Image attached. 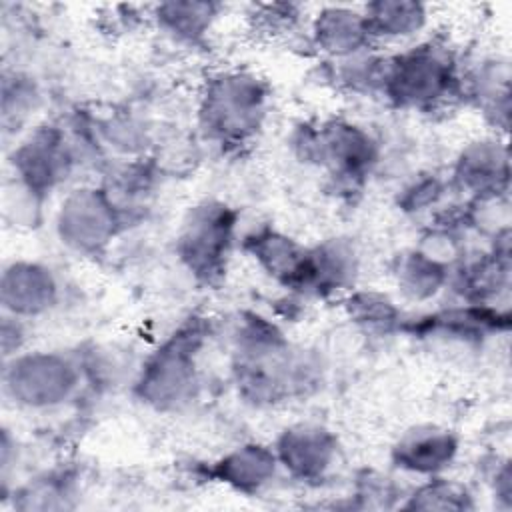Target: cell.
Instances as JSON below:
<instances>
[{
	"instance_id": "cell-4",
	"label": "cell",
	"mask_w": 512,
	"mask_h": 512,
	"mask_svg": "<svg viewBox=\"0 0 512 512\" xmlns=\"http://www.w3.org/2000/svg\"><path fill=\"white\" fill-rule=\"evenodd\" d=\"M234 216L220 204L198 206L180 236V254L192 272L210 280L224 268Z\"/></svg>"
},
{
	"instance_id": "cell-5",
	"label": "cell",
	"mask_w": 512,
	"mask_h": 512,
	"mask_svg": "<svg viewBox=\"0 0 512 512\" xmlns=\"http://www.w3.org/2000/svg\"><path fill=\"white\" fill-rule=\"evenodd\" d=\"M74 384L72 368L56 356H34L14 362L8 386L26 404H52L68 394Z\"/></svg>"
},
{
	"instance_id": "cell-3",
	"label": "cell",
	"mask_w": 512,
	"mask_h": 512,
	"mask_svg": "<svg viewBox=\"0 0 512 512\" xmlns=\"http://www.w3.org/2000/svg\"><path fill=\"white\" fill-rule=\"evenodd\" d=\"M200 332L196 326L184 328L172 336V340L158 350V354L146 366L140 392L142 398L158 406L178 404L190 392L194 384V350L198 348Z\"/></svg>"
},
{
	"instance_id": "cell-7",
	"label": "cell",
	"mask_w": 512,
	"mask_h": 512,
	"mask_svg": "<svg viewBox=\"0 0 512 512\" xmlns=\"http://www.w3.org/2000/svg\"><path fill=\"white\" fill-rule=\"evenodd\" d=\"M16 166L30 190L34 188L40 192L50 188L66 170V154L60 134L56 130L38 132L18 150Z\"/></svg>"
},
{
	"instance_id": "cell-6",
	"label": "cell",
	"mask_w": 512,
	"mask_h": 512,
	"mask_svg": "<svg viewBox=\"0 0 512 512\" xmlns=\"http://www.w3.org/2000/svg\"><path fill=\"white\" fill-rule=\"evenodd\" d=\"M112 210L94 192H80L72 196L66 206H62V238L76 244L78 248L94 246L112 232Z\"/></svg>"
},
{
	"instance_id": "cell-2",
	"label": "cell",
	"mask_w": 512,
	"mask_h": 512,
	"mask_svg": "<svg viewBox=\"0 0 512 512\" xmlns=\"http://www.w3.org/2000/svg\"><path fill=\"white\" fill-rule=\"evenodd\" d=\"M262 90L244 76L218 78L204 98V126L220 142H242L262 116Z\"/></svg>"
},
{
	"instance_id": "cell-9",
	"label": "cell",
	"mask_w": 512,
	"mask_h": 512,
	"mask_svg": "<svg viewBox=\"0 0 512 512\" xmlns=\"http://www.w3.org/2000/svg\"><path fill=\"white\" fill-rule=\"evenodd\" d=\"M2 286L4 304L14 314H34L50 306L54 296V282L50 274L30 264H14L6 270Z\"/></svg>"
},
{
	"instance_id": "cell-10",
	"label": "cell",
	"mask_w": 512,
	"mask_h": 512,
	"mask_svg": "<svg viewBox=\"0 0 512 512\" xmlns=\"http://www.w3.org/2000/svg\"><path fill=\"white\" fill-rule=\"evenodd\" d=\"M456 442L446 432H416L400 442L396 458L400 466L414 472H434L450 462Z\"/></svg>"
},
{
	"instance_id": "cell-8",
	"label": "cell",
	"mask_w": 512,
	"mask_h": 512,
	"mask_svg": "<svg viewBox=\"0 0 512 512\" xmlns=\"http://www.w3.org/2000/svg\"><path fill=\"white\" fill-rule=\"evenodd\" d=\"M334 454L332 438L320 428L286 430L280 440V456L294 474L302 478L320 476Z\"/></svg>"
},
{
	"instance_id": "cell-1",
	"label": "cell",
	"mask_w": 512,
	"mask_h": 512,
	"mask_svg": "<svg viewBox=\"0 0 512 512\" xmlns=\"http://www.w3.org/2000/svg\"><path fill=\"white\" fill-rule=\"evenodd\" d=\"M382 80L386 92L398 104L422 106L450 92L454 62L446 50L426 44L398 56Z\"/></svg>"
},
{
	"instance_id": "cell-16",
	"label": "cell",
	"mask_w": 512,
	"mask_h": 512,
	"mask_svg": "<svg viewBox=\"0 0 512 512\" xmlns=\"http://www.w3.org/2000/svg\"><path fill=\"white\" fill-rule=\"evenodd\" d=\"M440 280H442V268L434 260L422 254H416V258L408 260L404 268V282L408 286L406 290H412L414 296H424L434 292Z\"/></svg>"
},
{
	"instance_id": "cell-17",
	"label": "cell",
	"mask_w": 512,
	"mask_h": 512,
	"mask_svg": "<svg viewBox=\"0 0 512 512\" xmlns=\"http://www.w3.org/2000/svg\"><path fill=\"white\" fill-rule=\"evenodd\" d=\"M354 310L360 320L372 326H386L396 316V310L390 306V302L374 296H360L354 300Z\"/></svg>"
},
{
	"instance_id": "cell-12",
	"label": "cell",
	"mask_w": 512,
	"mask_h": 512,
	"mask_svg": "<svg viewBox=\"0 0 512 512\" xmlns=\"http://www.w3.org/2000/svg\"><path fill=\"white\" fill-rule=\"evenodd\" d=\"M366 26L370 34L402 36L420 28L424 22V10L420 4L410 2H380L368 6Z\"/></svg>"
},
{
	"instance_id": "cell-13",
	"label": "cell",
	"mask_w": 512,
	"mask_h": 512,
	"mask_svg": "<svg viewBox=\"0 0 512 512\" xmlns=\"http://www.w3.org/2000/svg\"><path fill=\"white\" fill-rule=\"evenodd\" d=\"M274 470V456L260 446H246L222 462V478L238 488H258Z\"/></svg>"
},
{
	"instance_id": "cell-15",
	"label": "cell",
	"mask_w": 512,
	"mask_h": 512,
	"mask_svg": "<svg viewBox=\"0 0 512 512\" xmlns=\"http://www.w3.org/2000/svg\"><path fill=\"white\" fill-rule=\"evenodd\" d=\"M160 20L178 36L194 38L202 34L212 16L210 4H166L160 8Z\"/></svg>"
},
{
	"instance_id": "cell-11",
	"label": "cell",
	"mask_w": 512,
	"mask_h": 512,
	"mask_svg": "<svg viewBox=\"0 0 512 512\" xmlns=\"http://www.w3.org/2000/svg\"><path fill=\"white\" fill-rule=\"evenodd\" d=\"M318 42L336 54H346L362 46L370 36L366 18L346 10H326L316 22Z\"/></svg>"
},
{
	"instance_id": "cell-14",
	"label": "cell",
	"mask_w": 512,
	"mask_h": 512,
	"mask_svg": "<svg viewBox=\"0 0 512 512\" xmlns=\"http://www.w3.org/2000/svg\"><path fill=\"white\" fill-rule=\"evenodd\" d=\"M460 164V178L476 190L498 188V180H506V174H500V170L506 172V160L498 156L496 146L480 144L468 150Z\"/></svg>"
}]
</instances>
